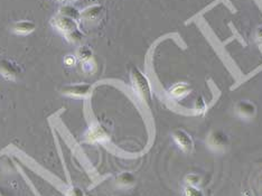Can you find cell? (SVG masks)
Listing matches in <instances>:
<instances>
[{
    "mask_svg": "<svg viewBox=\"0 0 262 196\" xmlns=\"http://www.w3.org/2000/svg\"><path fill=\"white\" fill-rule=\"evenodd\" d=\"M67 196H85V194H84V192H83L82 188L77 187V186H73V187L69 188Z\"/></svg>",
    "mask_w": 262,
    "mask_h": 196,
    "instance_id": "20",
    "label": "cell"
},
{
    "mask_svg": "<svg viewBox=\"0 0 262 196\" xmlns=\"http://www.w3.org/2000/svg\"><path fill=\"white\" fill-rule=\"evenodd\" d=\"M75 55L77 57V61H81V63H84L93 58V52L89 46L81 45L79 49H77Z\"/></svg>",
    "mask_w": 262,
    "mask_h": 196,
    "instance_id": "14",
    "label": "cell"
},
{
    "mask_svg": "<svg viewBox=\"0 0 262 196\" xmlns=\"http://www.w3.org/2000/svg\"><path fill=\"white\" fill-rule=\"evenodd\" d=\"M65 2H67V3H69V4H71V3H74V2H77V0H65Z\"/></svg>",
    "mask_w": 262,
    "mask_h": 196,
    "instance_id": "23",
    "label": "cell"
},
{
    "mask_svg": "<svg viewBox=\"0 0 262 196\" xmlns=\"http://www.w3.org/2000/svg\"><path fill=\"white\" fill-rule=\"evenodd\" d=\"M122 196H130V195H122Z\"/></svg>",
    "mask_w": 262,
    "mask_h": 196,
    "instance_id": "25",
    "label": "cell"
},
{
    "mask_svg": "<svg viewBox=\"0 0 262 196\" xmlns=\"http://www.w3.org/2000/svg\"><path fill=\"white\" fill-rule=\"evenodd\" d=\"M190 92H192V86H190L186 82L175 83V84L170 86V89H169L170 97L175 98V99L185 98Z\"/></svg>",
    "mask_w": 262,
    "mask_h": 196,
    "instance_id": "11",
    "label": "cell"
},
{
    "mask_svg": "<svg viewBox=\"0 0 262 196\" xmlns=\"http://www.w3.org/2000/svg\"><path fill=\"white\" fill-rule=\"evenodd\" d=\"M59 93L63 97L71 99H89L93 93V85L91 83H71L61 88Z\"/></svg>",
    "mask_w": 262,
    "mask_h": 196,
    "instance_id": "2",
    "label": "cell"
},
{
    "mask_svg": "<svg viewBox=\"0 0 262 196\" xmlns=\"http://www.w3.org/2000/svg\"><path fill=\"white\" fill-rule=\"evenodd\" d=\"M231 145L229 136L222 130L214 129L207 135L206 137V146L210 148L212 151L215 153H224L228 150Z\"/></svg>",
    "mask_w": 262,
    "mask_h": 196,
    "instance_id": "3",
    "label": "cell"
},
{
    "mask_svg": "<svg viewBox=\"0 0 262 196\" xmlns=\"http://www.w3.org/2000/svg\"><path fill=\"white\" fill-rule=\"evenodd\" d=\"M64 37L70 44L79 45L83 40V38H84V35H83V33L80 31V28H75V29H73V31L65 33Z\"/></svg>",
    "mask_w": 262,
    "mask_h": 196,
    "instance_id": "15",
    "label": "cell"
},
{
    "mask_svg": "<svg viewBox=\"0 0 262 196\" xmlns=\"http://www.w3.org/2000/svg\"><path fill=\"white\" fill-rule=\"evenodd\" d=\"M0 75L8 81H18L23 75L19 64L8 58L0 59Z\"/></svg>",
    "mask_w": 262,
    "mask_h": 196,
    "instance_id": "4",
    "label": "cell"
},
{
    "mask_svg": "<svg viewBox=\"0 0 262 196\" xmlns=\"http://www.w3.org/2000/svg\"><path fill=\"white\" fill-rule=\"evenodd\" d=\"M171 137L174 139L175 144L182 151L189 154L194 150V140L186 130L184 129H175L171 134Z\"/></svg>",
    "mask_w": 262,
    "mask_h": 196,
    "instance_id": "6",
    "label": "cell"
},
{
    "mask_svg": "<svg viewBox=\"0 0 262 196\" xmlns=\"http://www.w3.org/2000/svg\"><path fill=\"white\" fill-rule=\"evenodd\" d=\"M51 25L64 35L65 33L73 31L75 28H79V21L57 14L51 19Z\"/></svg>",
    "mask_w": 262,
    "mask_h": 196,
    "instance_id": "7",
    "label": "cell"
},
{
    "mask_svg": "<svg viewBox=\"0 0 262 196\" xmlns=\"http://www.w3.org/2000/svg\"><path fill=\"white\" fill-rule=\"evenodd\" d=\"M202 182V178L199 174L195 173H190L187 174L185 176V183L186 185H190V186H200V184Z\"/></svg>",
    "mask_w": 262,
    "mask_h": 196,
    "instance_id": "16",
    "label": "cell"
},
{
    "mask_svg": "<svg viewBox=\"0 0 262 196\" xmlns=\"http://www.w3.org/2000/svg\"><path fill=\"white\" fill-rule=\"evenodd\" d=\"M77 62V57L76 55H67L64 57V64L67 67H74Z\"/></svg>",
    "mask_w": 262,
    "mask_h": 196,
    "instance_id": "21",
    "label": "cell"
},
{
    "mask_svg": "<svg viewBox=\"0 0 262 196\" xmlns=\"http://www.w3.org/2000/svg\"><path fill=\"white\" fill-rule=\"evenodd\" d=\"M36 29V24L28 19H21L13 24L11 26V32L20 36H26V35L32 34Z\"/></svg>",
    "mask_w": 262,
    "mask_h": 196,
    "instance_id": "10",
    "label": "cell"
},
{
    "mask_svg": "<svg viewBox=\"0 0 262 196\" xmlns=\"http://www.w3.org/2000/svg\"><path fill=\"white\" fill-rule=\"evenodd\" d=\"M137 180L135 174L131 173V171H122L119 175H117L115 184L120 188H130L133 187L136 184Z\"/></svg>",
    "mask_w": 262,
    "mask_h": 196,
    "instance_id": "12",
    "label": "cell"
},
{
    "mask_svg": "<svg viewBox=\"0 0 262 196\" xmlns=\"http://www.w3.org/2000/svg\"><path fill=\"white\" fill-rule=\"evenodd\" d=\"M255 37H257L259 43L262 44V26L258 27L257 31H255Z\"/></svg>",
    "mask_w": 262,
    "mask_h": 196,
    "instance_id": "22",
    "label": "cell"
},
{
    "mask_svg": "<svg viewBox=\"0 0 262 196\" xmlns=\"http://www.w3.org/2000/svg\"><path fill=\"white\" fill-rule=\"evenodd\" d=\"M103 6L101 5H92L89 6V7L81 10V17L80 20L84 21L86 24H91L98 21L103 14Z\"/></svg>",
    "mask_w": 262,
    "mask_h": 196,
    "instance_id": "9",
    "label": "cell"
},
{
    "mask_svg": "<svg viewBox=\"0 0 262 196\" xmlns=\"http://www.w3.org/2000/svg\"><path fill=\"white\" fill-rule=\"evenodd\" d=\"M184 195L185 196H205L203 191L199 186H190L186 185L184 189Z\"/></svg>",
    "mask_w": 262,
    "mask_h": 196,
    "instance_id": "17",
    "label": "cell"
},
{
    "mask_svg": "<svg viewBox=\"0 0 262 196\" xmlns=\"http://www.w3.org/2000/svg\"><path fill=\"white\" fill-rule=\"evenodd\" d=\"M130 80L137 97L144 103L149 104L151 102L152 91L150 81L147 78V75L142 73L137 67H134L130 70Z\"/></svg>",
    "mask_w": 262,
    "mask_h": 196,
    "instance_id": "1",
    "label": "cell"
},
{
    "mask_svg": "<svg viewBox=\"0 0 262 196\" xmlns=\"http://www.w3.org/2000/svg\"><path fill=\"white\" fill-rule=\"evenodd\" d=\"M195 110L198 111L199 115L203 114V112L206 110V103H205L204 99L202 98V97L198 98V100H196V102H195Z\"/></svg>",
    "mask_w": 262,
    "mask_h": 196,
    "instance_id": "18",
    "label": "cell"
},
{
    "mask_svg": "<svg viewBox=\"0 0 262 196\" xmlns=\"http://www.w3.org/2000/svg\"><path fill=\"white\" fill-rule=\"evenodd\" d=\"M82 67H83V70H84V72L86 73H93L95 71V68H97V64H95L94 59H90V61H86L84 63H82Z\"/></svg>",
    "mask_w": 262,
    "mask_h": 196,
    "instance_id": "19",
    "label": "cell"
},
{
    "mask_svg": "<svg viewBox=\"0 0 262 196\" xmlns=\"http://www.w3.org/2000/svg\"><path fill=\"white\" fill-rule=\"evenodd\" d=\"M257 105L249 100H240L235 104V114L242 119H252L257 116Z\"/></svg>",
    "mask_w": 262,
    "mask_h": 196,
    "instance_id": "8",
    "label": "cell"
},
{
    "mask_svg": "<svg viewBox=\"0 0 262 196\" xmlns=\"http://www.w3.org/2000/svg\"><path fill=\"white\" fill-rule=\"evenodd\" d=\"M57 14L61 15V16H64V17H68V18H72L76 21H80L81 10L75 8L73 5L67 4V5H63L62 7L58 9Z\"/></svg>",
    "mask_w": 262,
    "mask_h": 196,
    "instance_id": "13",
    "label": "cell"
},
{
    "mask_svg": "<svg viewBox=\"0 0 262 196\" xmlns=\"http://www.w3.org/2000/svg\"><path fill=\"white\" fill-rule=\"evenodd\" d=\"M56 2H59V3H61V2H65V0H56Z\"/></svg>",
    "mask_w": 262,
    "mask_h": 196,
    "instance_id": "24",
    "label": "cell"
},
{
    "mask_svg": "<svg viewBox=\"0 0 262 196\" xmlns=\"http://www.w3.org/2000/svg\"><path fill=\"white\" fill-rule=\"evenodd\" d=\"M110 134L103 124L94 123L90 126L84 134V140L89 144H98V142H104L109 139Z\"/></svg>",
    "mask_w": 262,
    "mask_h": 196,
    "instance_id": "5",
    "label": "cell"
}]
</instances>
